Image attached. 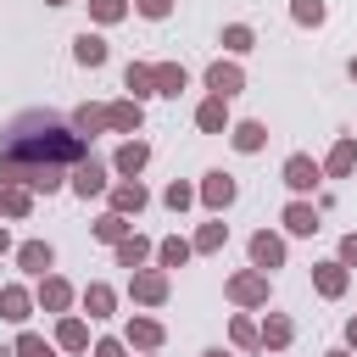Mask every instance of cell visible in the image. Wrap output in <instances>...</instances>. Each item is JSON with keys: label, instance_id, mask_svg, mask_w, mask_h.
<instances>
[{"label": "cell", "instance_id": "cell-1", "mask_svg": "<svg viewBox=\"0 0 357 357\" xmlns=\"http://www.w3.org/2000/svg\"><path fill=\"white\" fill-rule=\"evenodd\" d=\"M84 156V139L50 117V112H28L6 128L0 139V184H39V190H56L61 173Z\"/></svg>", "mask_w": 357, "mask_h": 357}, {"label": "cell", "instance_id": "cell-2", "mask_svg": "<svg viewBox=\"0 0 357 357\" xmlns=\"http://www.w3.org/2000/svg\"><path fill=\"white\" fill-rule=\"evenodd\" d=\"M284 184H290V190H312V184H318V167H312L307 156H290V162H284Z\"/></svg>", "mask_w": 357, "mask_h": 357}, {"label": "cell", "instance_id": "cell-3", "mask_svg": "<svg viewBox=\"0 0 357 357\" xmlns=\"http://www.w3.org/2000/svg\"><path fill=\"white\" fill-rule=\"evenodd\" d=\"M251 257H257L262 268H279V262H284V245H279L273 234H257V240H251Z\"/></svg>", "mask_w": 357, "mask_h": 357}, {"label": "cell", "instance_id": "cell-4", "mask_svg": "<svg viewBox=\"0 0 357 357\" xmlns=\"http://www.w3.org/2000/svg\"><path fill=\"white\" fill-rule=\"evenodd\" d=\"M73 184H78V195H95V190H100V184H106V167H100V162H84V167H78V178H73Z\"/></svg>", "mask_w": 357, "mask_h": 357}, {"label": "cell", "instance_id": "cell-5", "mask_svg": "<svg viewBox=\"0 0 357 357\" xmlns=\"http://www.w3.org/2000/svg\"><path fill=\"white\" fill-rule=\"evenodd\" d=\"M78 61L100 67V61H106V39H95V33H78Z\"/></svg>", "mask_w": 357, "mask_h": 357}, {"label": "cell", "instance_id": "cell-6", "mask_svg": "<svg viewBox=\"0 0 357 357\" xmlns=\"http://www.w3.org/2000/svg\"><path fill=\"white\" fill-rule=\"evenodd\" d=\"M206 84H212V89H218V95H234V89H240V73H234V67H223V61H218V67H212V73H206Z\"/></svg>", "mask_w": 357, "mask_h": 357}, {"label": "cell", "instance_id": "cell-7", "mask_svg": "<svg viewBox=\"0 0 357 357\" xmlns=\"http://www.w3.org/2000/svg\"><path fill=\"white\" fill-rule=\"evenodd\" d=\"M134 296H139V301H162V296H167L162 273H139V279H134Z\"/></svg>", "mask_w": 357, "mask_h": 357}, {"label": "cell", "instance_id": "cell-8", "mask_svg": "<svg viewBox=\"0 0 357 357\" xmlns=\"http://www.w3.org/2000/svg\"><path fill=\"white\" fill-rule=\"evenodd\" d=\"M262 139H268V128H262V123H240V128H234V145H240V151H257Z\"/></svg>", "mask_w": 357, "mask_h": 357}, {"label": "cell", "instance_id": "cell-9", "mask_svg": "<svg viewBox=\"0 0 357 357\" xmlns=\"http://www.w3.org/2000/svg\"><path fill=\"white\" fill-rule=\"evenodd\" d=\"M206 201H212V206H229V201H234V184H229L223 173H212V178H206Z\"/></svg>", "mask_w": 357, "mask_h": 357}, {"label": "cell", "instance_id": "cell-10", "mask_svg": "<svg viewBox=\"0 0 357 357\" xmlns=\"http://www.w3.org/2000/svg\"><path fill=\"white\" fill-rule=\"evenodd\" d=\"M284 223H290L296 234H312V229H318V212H312V206H290V212H284Z\"/></svg>", "mask_w": 357, "mask_h": 357}, {"label": "cell", "instance_id": "cell-11", "mask_svg": "<svg viewBox=\"0 0 357 357\" xmlns=\"http://www.w3.org/2000/svg\"><path fill=\"white\" fill-rule=\"evenodd\" d=\"M318 290H324V296H340V290H346V273H340L335 262H324V268H318Z\"/></svg>", "mask_w": 357, "mask_h": 357}, {"label": "cell", "instance_id": "cell-12", "mask_svg": "<svg viewBox=\"0 0 357 357\" xmlns=\"http://www.w3.org/2000/svg\"><path fill=\"white\" fill-rule=\"evenodd\" d=\"M117 167H123V173H139V167H145V145H139V139L123 145V151H117Z\"/></svg>", "mask_w": 357, "mask_h": 357}, {"label": "cell", "instance_id": "cell-13", "mask_svg": "<svg viewBox=\"0 0 357 357\" xmlns=\"http://www.w3.org/2000/svg\"><path fill=\"white\" fill-rule=\"evenodd\" d=\"M0 318H28V296L22 290H6L0 296Z\"/></svg>", "mask_w": 357, "mask_h": 357}, {"label": "cell", "instance_id": "cell-14", "mask_svg": "<svg viewBox=\"0 0 357 357\" xmlns=\"http://www.w3.org/2000/svg\"><path fill=\"white\" fill-rule=\"evenodd\" d=\"M156 84H162V95H178L184 89V67H156Z\"/></svg>", "mask_w": 357, "mask_h": 357}, {"label": "cell", "instance_id": "cell-15", "mask_svg": "<svg viewBox=\"0 0 357 357\" xmlns=\"http://www.w3.org/2000/svg\"><path fill=\"white\" fill-rule=\"evenodd\" d=\"M106 123H117V128H139V106H112Z\"/></svg>", "mask_w": 357, "mask_h": 357}, {"label": "cell", "instance_id": "cell-16", "mask_svg": "<svg viewBox=\"0 0 357 357\" xmlns=\"http://www.w3.org/2000/svg\"><path fill=\"white\" fill-rule=\"evenodd\" d=\"M22 268H50V245H22Z\"/></svg>", "mask_w": 357, "mask_h": 357}, {"label": "cell", "instance_id": "cell-17", "mask_svg": "<svg viewBox=\"0 0 357 357\" xmlns=\"http://www.w3.org/2000/svg\"><path fill=\"white\" fill-rule=\"evenodd\" d=\"M234 301H262V279H234Z\"/></svg>", "mask_w": 357, "mask_h": 357}, {"label": "cell", "instance_id": "cell-18", "mask_svg": "<svg viewBox=\"0 0 357 357\" xmlns=\"http://www.w3.org/2000/svg\"><path fill=\"white\" fill-rule=\"evenodd\" d=\"M151 84H156V73H151V67H128V89H134V95H145Z\"/></svg>", "mask_w": 357, "mask_h": 357}, {"label": "cell", "instance_id": "cell-19", "mask_svg": "<svg viewBox=\"0 0 357 357\" xmlns=\"http://www.w3.org/2000/svg\"><path fill=\"white\" fill-rule=\"evenodd\" d=\"M201 128H223V95L201 106Z\"/></svg>", "mask_w": 357, "mask_h": 357}, {"label": "cell", "instance_id": "cell-20", "mask_svg": "<svg viewBox=\"0 0 357 357\" xmlns=\"http://www.w3.org/2000/svg\"><path fill=\"white\" fill-rule=\"evenodd\" d=\"M139 257H145V240H123V245H117V262H123V268H134Z\"/></svg>", "mask_w": 357, "mask_h": 357}, {"label": "cell", "instance_id": "cell-21", "mask_svg": "<svg viewBox=\"0 0 357 357\" xmlns=\"http://www.w3.org/2000/svg\"><path fill=\"white\" fill-rule=\"evenodd\" d=\"M139 201H145V190H139V184H123V190H117V206H123V212H128V206L139 212Z\"/></svg>", "mask_w": 357, "mask_h": 357}, {"label": "cell", "instance_id": "cell-22", "mask_svg": "<svg viewBox=\"0 0 357 357\" xmlns=\"http://www.w3.org/2000/svg\"><path fill=\"white\" fill-rule=\"evenodd\" d=\"M84 301H89V312H95V318H100V312H106V307H112V290H106V284H95V290H89V296H84Z\"/></svg>", "mask_w": 357, "mask_h": 357}, {"label": "cell", "instance_id": "cell-23", "mask_svg": "<svg viewBox=\"0 0 357 357\" xmlns=\"http://www.w3.org/2000/svg\"><path fill=\"white\" fill-rule=\"evenodd\" d=\"M128 340H139V346H156V340H162V329H156V324H134V329H128Z\"/></svg>", "mask_w": 357, "mask_h": 357}, {"label": "cell", "instance_id": "cell-24", "mask_svg": "<svg viewBox=\"0 0 357 357\" xmlns=\"http://www.w3.org/2000/svg\"><path fill=\"white\" fill-rule=\"evenodd\" d=\"M17 357H50V351H45L39 335H22V340H17Z\"/></svg>", "mask_w": 357, "mask_h": 357}, {"label": "cell", "instance_id": "cell-25", "mask_svg": "<svg viewBox=\"0 0 357 357\" xmlns=\"http://www.w3.org/2000/svg\"><path fill=\"white\" fill-rule=\"evenodd\" d=\"M223 45H229V50H251V28H229Z\"/></svg>", "mask_w": 357, "mask_h": 357}, {"label": "cell", "instance_id": "cell-26", "mask_svg": "<svg viewBox=\"0 0 357 357\" xmlns=\"http://www.w3.org/2000/svg\"><path fill=\"white\" fill-rule=\"evenodd\" d=\"M184 257H190V251H184V240H167V245H162V262H167V268H178Z\"/></svg>", "mask_w": 357, "mask_h": 357}, {"label": "cell", "instance_id": "cell-27", "mask_svg": "<svg viewBox=\"0 0 357 357\" xmlns=\"http://www.w3.org/2000/svg\"><path fill=\"white\" fill-rule=\"evenodd\" d=\"M45 307H67V284L50 279V284H45Z\"/></svg>", "mask_w": 357, "mask_h": 357}, {"label": "cell", "instance_id": "cell-28", "mask_svg": "<svg viewBox=\"0 0 357 357\" xmlns=\"http://www.w3.org/2000/svg\"><path fill=\"white\" fill-rule=\"evenodd\" d=\"M61 346L78 351V346H84V324H61Z\"/></svg>", "mask_w": 357, "mask_h": 357}, {"label": "cell", "instance_id": "cell-29", "mask_svg": "<svg viewBox=\"0 0 357 357\" xmlns=\"http://www.w3.org/2000/svg\"><path fill=\"white\" fill-rule=\"evenodd\" d=\"M296 17H301V22H318L324 6H318V0H296Z\"/></svg>", "mask_w": 357, "mask_h": 357}, {"label": "cell", "instance_id": "cell-30", "mask_svg": "<svg viewBox=\"0 0 357 357\" xmlns=\"http://www.w3.org/2000/svg\"><path fill=\"white\" fill-rule=\"evenodd\" d=\"M329 167H335V173H346V167H351V145H335V156H329Z\"/></svg>", "mask_w": 357, "mask_h": 357}, {"label": "cell", "instance_id": "cell-31", "mask_svg": "<svg viewBox=\"0 0 357 357\" xmlns=\"http://www.w3.org/2000/svg\"><path fill=\"white\" fill-rule=\"evenodd\" d=\"M268 340H273V346H284V340H290V324H284V318H273V324H268Z\"/></svg>", "mask_w": 357, "mask_h": 357}, {"label": "cell", "instance_id": "cell-32", "mask_svg": "<svg viewBox=\"0 0 357 357\" xmlns=\"http://www.w3.org/2000/svg\"><path fill=\"white\" fill-rule=\"evenodd\" d=\"M100 123H106V112H89V106L78 112V128H100Z\"/></svg>", "mask_w": 357, "mask_h": 357}, {"label": "cell", "instance_id": "cell-33", "mask_svg": "<svg viewBox=\"0 0 357 357\" xmlns=\"http://www.w3.org/2000/svg\"><path fill=\"white\" fill-rule=\"evenodd\" d=\"M95 11H100V17L112 22V17H123V0H95Z\"/></svg>", "mask_w": 357, "mask_h": 357}, {"label": "cell", "instance_id": "cell-34", "mask_svg": "<svg viewBox=\"0 0 357 357\" xmlns=\"http://www.w3.org/2000/svg\"><path fill=\"white\" fill-rule=\"evenodd\" d=\"M167 6H173V0H139V11H145V17H167Z\"/></svg>", "mask_w": 357, "mask_h": 357}, {"label": "cell", "instance_id": "cell-35", "mask_svg": "<svg viewBox=\"0 0 357 357\" xmlns=\"http://www.w3.org/2000/svg\"><path fill=\"white\" fill-rule=\"evenodd\" d=\"M340 257H346V262H357V234H351V240L340 245Z\"/></svg>", "mask_w": 357, "mask_h": 357}, {"label": "cell", "instance_id": "cell-36", "mask_svg": "<svg viewBox=\"0 0 357 357\" xmlns=\"http://www.w3.org/2000/svg\"><path fill=\"white\" fill-rule=\"evenodd\" d=\"M95 357H123V346H117V340H106V346H100Z\"/></svg>", "mask_w": 357, "mask_h": 357}, {"label": "cell", "instance_id": "cell-37", "mask_svg": "<svg viewBox=\"0 0 357 357\" xmlns=\"http://www.w3.org/2000/svg\"><path fill=\"white\" fill-rule=\"evenodd\" d=\"M0 251H6V234H0Z\"/></svg>", "mask_w": 357, "mask_h": 357}, {"label": "cell", "instance_id": "cell-38", "mask_svg": "<svg viewBox=\"0 0 357 357\" xmlns=\"http://www.w3.org/2000/svg\"><path fill=\"white\" fill-rule=\"evenodd\" d=\"M206 357H223V351H206Z\"/></svg>", "mask_w": 357, "mask_h": 357}, {"label": "cell", "instance_id": "cell-39", "mask_svg": "<svg viewBox=\"0 0 357 357\" xmlns=\"http://www.w3.org/2000/svg\"><path fill=\"white\" fill-rule=\"evenodd\" d=\"M351 340H357V324H351Z\"/></svg>", "mask_w": 357, "mask_h": 357}, {"label": "cell", "instance_id": "cell-40", "mask_svg": "<svg viewBox=\"0 0 357 357\" xmlns=\"http://www.w3.org/2000/svg\"><path fill=\"white\" fill-rule=\"evenodd\" d=\"M50 6H61V0H50Z\"/></svg>", "mask_w": 357, "mask_h": 357}]
</instances>
